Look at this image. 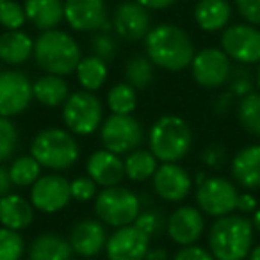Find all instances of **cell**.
Masks as SVG:
<instances>
[{
	"label": "cell",
	"instance_id": "7bdbcfd3",
	"mask_svg": "<svg viewBox=\"0 0 260 260\" xmlns=\"http://www.w3.org/2000/svg\"><path fill=\"white\" fill-rule=\"evenodd\" d=\"M173 260H216V258H214V255L209 249L202 248L198 244H192V246H184V248L178 249L173 255Z\"/></svg>",
	"mask_w": 260,
	"mask_h": 260
},
{
	"label": "cell",
	"instance_id": "277c9868",
	"mask_svg": "<svg viewBox=\"0 0 260 260\" xmlns=\"http://www.w3.org/2000/svg\"><path fill=\"white\" fill-rule=\"evenodd\" d=\"M30 155L50 171H66L80 159V146L75 136L62 126L41 128L30 143Z\"/></svg>",
	"mask_w": 260,
	"mask_h": 260
},
{
	"label": "cell",
	"instance_id": "7c38bea8",
	"mask_svg": "<svg viewBox=\"0 0 260 260\" xmlns=\"http://www.w3.org/2000/svg\"><path fill=\"white\" fill-rule=\"evenodd\" d=\"M30 203L43 214H57L72 202L70 180L61 173H45L30 187Z\"/></svg>",
	"mask_w": 260,
	"mask_h": 260
},
{
	"label": "cell",
	"instance_id": "f35d334b",
	"mask_svg": "<svg viewBox=\"0 0 260 260\" xmlns=\"http://www.w3.org/2000/svg\"><path fill=\"white\" fill-rule=\"evenodd\" d=\"M134 224L143 230L150 239L155 237V235H160L164 230H166V219L162 217L160 210L157 209H146L141 210L138 216V219L134 221Z\"/></svg>",
	"mask_w": 260,
	"mask_h": 260
},
{
	"label": "cell",
	"instance_id": "ac0fdd59",
	"mask_svg": "<svg viewBox=\"0 0 260 260\" xmlns=\"http://www.w3.org/2000/svg\"><path fill=\"white\" fill-rule=\"evenodd\" d=\"M64 22L75 32H98L109 23L105 0H64Z\"/></svg>",
	"mask_w": 260,
	"mask_h": 260
},
{
	"label": "cell",
	"instance_id": "4316f807",
	"mask_svg": "<svg viewBox=\"0 0 260 260\" xmlns=\"http://www.w3.org/2000/svg\"><path fill=\"white\" fill-rule=\"evenodd\" d=\"M34 40L23 30H6L0 34V61L9 66H20L32 57Z\"/></svg>",
	"mask_w": 260,
	"mask_h": 260
},
{
	"label": "cell",
	"instance_id": "ee69618b",
	"mask_svg": "<svg viewBox=\"0 0 260 260\" xmlns=\"http://www.w3.org/2000/svg\"><path fill=\"white\" fill-rule=\"evenodd\" d=\"M256 209H258V202H256V198L251 192H239L237 209H235L239 214H242V216H251Z\"/></svg>",
	"mask_w": 260,
	"mask_h": 260
},
{
	"label": "cell",
	"instance_id": "4dcf8cb0",
	"mask_svg": "<svg viewBox=\"0 0 260 260\" xmlns=\"http://www.w3.org/2000/svg\"><path fill=\"white\" fill-rule=\"evenodd\" d=\"M9 177L15 187H32L36 180L41 177V164L32 155H18L9 164Z\"/></svg>",
	"mask_w": 260,
	"mask_h": 260
},
{
	"label": "cell",
	"instance_id": "f5cc1de1",
	"mask_svg": "<svg viewBox=\"0 0 260 260\" xmlns=\"http://www.w3.org/2000/svg\"><path fill=\"white\" fill-rule=\"evenodd\" d=\"M255 84L260 91V62H258V70H256V73H255Z\"/></svg>",
	"mask_w": 260,
	"mask_h": 260
},
{
	"label": "cell",
	"instance_id": "816d5d0a",
	"mask_svg": "<svg viewBox=\"0 0 260 260\" xmlns=\"http://www.w3.org/2000/svg\"><path fill=\"white\" fill-rule=\"evenodd\" d=\"M248 260H260V244L253 246L251 251H249V255H248Z\"/></svg>",
	"mask_w": 260,
	"mask_h": 260
},
{
	"label": "cell",
	"instance_id": "681fc988",
	"mask_svg": "<svg viewBox=\"0 0 260 260\" xmlns=\"http://www.w3.org/2000/svg\"><path fill=\"white\" fill-rule=\"evenodd\" d=\"M251 224H253V228H255V232L260 234V207L251 214Z\"/></svg>",
	"mask_w": 260,
	"mask_h": 260
},
{
	"label": "cell",
	"instance_id": "6da1fadb",
	"mask_svg": "<svg viewBox=\"0 0 260 260\" xmlns=\"http://www.w3.org/2000/svg\"><path fill=\"white\" fill-rule=\"evenodd\" d=\"M145 54L166 72H182L191 66L196 48L187 30L175 23H159L146 34Z\"/></svg>",
	"mask_w": 260,
	"mask_h": 260
},
{
	"label": "cell",
	"instance_id": "484cf974",
	"mask_svg": "<svg viewBox=\"0 0 260 260\" xmlns=\"http://www.w3.org/2000/svg\"><path fill=\"white\" fill-rule=\"evenodd\" d=\"M70 94L72 93L64 77L45 73L32 82V96L41 107H62Z\"/></svg>",
	"mask_w": 260,
	"mask_h": 260
},
{
	"label": "cell",
	"instance_id": "3957f363",
	"mask_svg": "<svg viewBox=\"0 0 260 260\" xmlns=\"http://www.w3.org/2000/svg\"><path fill=\"white\" fill-rule=\"evenodd\" d=\"M32 57L45 73L68 77L75 72L84 55L79 41L72 34L61 29H52L40 32L34 40Z\"/></svg>",
	"mask_w": 260,
	"mask_h": 260
},
{
	"label": "cell",
	"instance_id": "30bf717a",
	"mask_svg": "<svg viewBox=\"0 0 260 260\" xmlns=\"http://www.w3.org/2000/svg\"><path fill=\"white\" fill-rule=\"evenodd\" d=\"M221 50L237 64L260 62V29L251 23H232L221 32Z\"/></svg>",
	"mask_w": 260,
	"mask_h": 260
},
{
	"label": "cell",
	"instance_id": "11a10c76",
	"mask_svg": "<svg viewBox=\"0 0 260 260\" xmlns=\"http://www.w3.org/2000/svg\"><path fill=\"white\" fill-rule=\"evenodd\" d=\"M4 2H6V0H0V4H4Z\"/></svg>",
	"mask_w": 260,
	"mask_h": 260
},
{
	"label": "cell",
	"instance_id": "7a4b0ae2",
	"mask_svg": "<svg viewBox=\"0 0 260 260\" xmlns=\"http://www.w3.org/2000/svg\"><path fill=\"white\" fill-rule=\"evenodd\" d=\"M255 242V228L251 219L242 214H228L217 217L207 234L209 251L216 260H244Z\"/></svg>",
	"mask_w": 260,
	"mask_h": 260
},
{
	"label": "cell",
	"instance_id": "8fae6325",
	"mask_svg": "<svg viewBox=\"0 0 260 260\" xmlns=\"http://www.w3.org/2000/svg\"><path fill=\"white\" fill-rule=\"evenodd\" d=\"M232 61L221 48L207 47L196 52L191 62L194 82L203 89H217L228 84L232 73Z\"/></svg>",
	"mask_w": 260,
	"mask_h": 260
},
{
	"label": "cell",
	"instance_id": "60d3db41",
	"mask_svg": "<svg viewBox=\"0 0 260 260\" xmlns=\"http://www.w3.org/2000/svg\"><path fill=\"white\" fill-rule=\"evenodd\" d=\"M70 189H72V200H75V202H79V203L91 202V200H94L98 194V185L94 184L87 175L73 178V180L70 182Z\"/></svg>",
	"mask_w": 260,
	"mask_h": 260
},
{
	"label": "cell",
	"instance_id": "d590c367",
	"mask_svg": "<svg viewBox=\"0 0 260 260\" xmlns=\"http://www.w3.org/2000/svg\"><path fill=\"white\" fill-rule=\"evenodd\" d=\"M27 23V15L23 4H18L16 0H6L0 4V25L6 30H22Z\"/></svg>",
	"mask_w": 260,
	"mask_h": 260
},
{
	"label": "cell",
	"instance_id": "8d00e7d4",
	"mask_svg": "<svg viewBox=\"0 0 260 260\" xmlns=\"http://www.w3.org/2000/svg\"><path fill=\"white\" fill-rule=\"evenodd\" d=\"M118 52H119L118 41H116V38L112 36L111 32L98 30V32L93 36V40H91V54L96 55V57L102 59V61H105L107 64L112 61V59H116Z\"/></svg>",
	"mask_w": 260,
	"mask_h": 260
},
{
	"label": "cell",
	"instance_id": "cb8c5ba5",
	"mask_svg": "<svg viewBox=\"0 0 260 260\" xmlns=\"http://www.w3.org/2000/svg\"><path fill=\"white\" fill-rule=\"evenodd\" d=\"M23 9L27 22L41 32L59 29L64 22V0H25Z\"/></svg>",
	"mask_w": 260,
	"mask_h": 260
},
{
	"label": "cell",
	"instance_id": "603a6c76",
	"mask_svg": "<svg viewBox=\"0 0 260 260\" xmlns=\"http://www.w3.org/2000/svg\"><path fill=\"white\" fill-rule=\"evenodd\" d=\"M36 209L25 196L9 192L0 198V224L9 230L22 232L34 223Z\"/></svg>",
	"mask_w": 260,
	"mask_h": 260
},
{
	"label": "cell",
	"instance_id": "f1b7e54d",
	"mask_svg": "<svg viewBox=\"0 0 260 260\" xmlns=\"http://www.w3.org/2000/svg\"><path fill=\"white\" fill-rule=\"evenodd\" d=\"M125 164V177L132 182H146L155 175L159 168V160L150 150L138 148L130 152L123 159Z\"/></svg>",
	"mask_w": 260,
	"mask_h": 260
},
{
	"label": "cell",
	"instance_id": "d4e9b609",
	"mask_svg": "<svg viewBox=\"0 0 260 260\" xmlns=\"http://www.w3.org/2000/svg\"><path fill=\"white\" fill-rule=\"evenodd\" d=\"M29 260H73V249L66 237L54 232L36 235L27 249Z\"/></svg>",
	"mask_w": 260,
	"mask_h": 260
},
{
	"label": "cell",
	"instance_id": "7dc6e473",
	"mask_svg": "<svg viewBox=\"0 0 260 260\" xmlns=\"http://www.w3.org/2000/svg\"><path fill=\"white\" fill-rule=\"evenodd\" d=\"M13 189V182L9 177V168L0 164V198H4L6 194H9Z\"/></svg>",
	"mask_w": 260,
	"mask_h": 260
},
{
	"label": "cell",
	"instance_id": "4fadbf2b",
	"mask_svg": "<svg viewBox=\"0 0 260 260\" xmlns=\"http://www.w3.org/2000/svg\"><path fill=\"white\" fill-rule=\"evenodd\" d=\"M32 82L23 72H0V116L15 118L25 112L32 104Z\"/></svg>",
	"mask_w": 260,
	"mask_h": 260
},
{
	"label": "cell",
	"instance_id": "83f0119b",
	"mask_svg": "<svg viewBox=\"0 0 260 260\" xmlns=\"http://www.w3.org/2000/svg\"><path fill=\"white\" fill-rule=\"evenodd\" d=\"M77 82L80 84L84 91H91L96 93L98 89H102L109 77V64L102 59H98L96 55H84L80 59V62L75 68Z\"/></svg>",
	"mask_w": 260,
	"mask_h": 260
},
{
	"label": "cell",
	"instance_id": "74e56055",
	"mask_svg": "<svg viewBox=\"0 0 260 260\" xmlns=\"http://www.w3.org/2000/svg\"><path fill=\"white\" fill-rule=\"evenodd\" d=\"M226 86H228V91H230L235 98H242V96H246V94L253 93L255 79H253L248 66L239 64L237 68H232L230 79H228Z\"/></svg>",
	"mask_w": 260,
	"mask_h": 260
},
{
	"label": "cell",
	"instance_id": "8992f818",
	"mask_svg": "<svg viewBox=\"0 0 260 260\" xmlns=\"http://www.w3.org/2000/svg\"><path fill=\"white\" fill-rule=\"evenodd\" d=\"M141 212V198L123 185L104 187L94 198V214L105 226L121 228L134 224Z\"/></svg>",
	"mask_w": 260,
	"mask_h": 260
},
{
	"label": "cell",
	"instance_id": "ffe728a7",
	"mask_svg": "<svg viewBox=\"0 0 260 260\" xmlns=\"http://www.w3.org/2000/svg\"><path fill=\"white\" fill-rule=\"evenodd\" d=\"M86 173L98 187H114L125 178V164L121 155L100 148L87 157Z\"/></svg>",
	"mask_w": 260,
	"mask_h": 260
},
{
	"label": "cell",
	"instance_id": "d6986e66",
	"mask_svg": "<svg viewBox=\"0 0 260 260\" xmlns=\"http://www.w3.org/2000/svg\"><path fill=\"white\" fill-rule=\"evenodd\" d=\"M107 237V228L100 219L86 217L73 224L68 241L73 253L79 255L80 258H94L105 249Z\"/></svg>",
	"mask_w": 260,
	"mask_h": 260
},
{
	"label": "cell",
	"instance_id": "f907efd6",
	"mask_svg": "<svg viewBox=\"0 0 260 260\" xmlns=\"http://www.w3.org/2000/svg\"><path fill=\"white\" fill-rule=\"evenodd\" d=\"M207 178H209V177H207L205 171H198V173H196V177L192 178V184H194V187H198V185L203 184V182H205Z\"/></svg>",
	"mask_w": 260,
	"mask_h": 260
},
{
	"label": "cell",
	"instance_id": "bcb514c9",
	"mask_svg": "<svg viewBox=\"0 0 260 260\" xmlns=\"http://www.w3.org/2000/svg\"><path fill=\"white\" fill-rule=\"evenodd\" d=\"M136 2L146 8L148 11H164V9L171 8L177 0H136Z\"/></svg>",
	"mask_w": 260,
	"mask_h": 260
},
{
	"label": "cell",
	"instance_id": "b9f144b4",
	"mask_svg": "<svg viewBox=\"0 0 260 260\" xmlns=\"http://www.w3.org/2000/svg\"><path fill=\"white\" fill-rule=\"evenodd\" d=\"M234 4L246 23L260 27V0H234Z\"/></svg>",
	"mask_w": 260,
	"mask_h": 260
},
{
	"label": "cell",
	"instance_id": "d6a6232c",
	"mask_svg": "<svg viewBox=\"0 0 260 260\" xmlns=\"http://www.w3.org/2000/svg\"><path fill=\"white\" fill-rule=\"evenodd\" d=\"M105 102L112 114H132L138 107V91L128 82H118L107 91Z\"/></svg>",
	"mask_w": 260,
	"mask_h": 260
},
{
	"label": "cell",
	"instance_id": "836d02e7",
	"mask_svg": "<svg viewBox=\"0 0 260 260\" xmlns=\"http://www.w3.org/2000/svg\"><path fill=\"white\" fill-rule=\"evenodd\" d=\"M27 251V242L22 232L0 226V260H22Z\"/></svg>",
	"mask_w": 260,
	"mask_h": 260
},
{
	"label": "cell",
	"instance_id": "5bb4252c",
	"mask_svg": "<svg viewBox=\"0 0 260 260\" xmlns=\"http://www.w3.org/2000/svg\"><path fill=\"white\" fill-rule=\"evenodd\" d=\"M166 234L177 246H192L205 234V214L194 205H180L168 216Z\"/></svg>",
	"mask_w": 260,
	"mask_h": 260
},
{
	"label": "cell",
	"instance_id": "1f68e13d",
	"mask_svg": "<svg viewBox=\"0 0 260 260\" xmlns=\"http://www.w3.org/2000/svg\"><path fill=\"white\" fill-rule=\"evenodd\" d=\"M237 121L248 134L260 138V91L239 98Z\"/></svg>",
	"mask_w": 260,
	"mask_h": 260
},
{
	"label": "cell",
	"instance_id": "9a60e30c",
	"mask_svg": "<svg viewBox=\"0 0 260 260\" xmlns=\"http://www.w3.org/2000/svg\"><path fill=\"white\" fill-rule=\"evenodd\" d=\"M112 30L125 41L145 40L152 29V15L136 0H123L112 13Z\"/></svg>",
	"mask_w": 260,
	"mask_h": 260
},
{
	"label": "cell",
	"instance_id": "ba28073f",
	"mask_svg": "<svg viewBox=\"0 0 260 260\" xmlns=\"http://www.w3.org/2000/svg\"><path fill=\"white\" fill-rule=\"evenodd\" d=\"M145 130L132 114H111L100 126V141L105 150L118 155H128L141 148Z\"/></svg>",
	"mask_w": 260,
	"mask_h": 260
},
{
	"label": "cell",
	"instance_id": "e0dca14e",
	"mask_svg": "<svg viewBox=\"0 0 260 260\" xmlns=\"http://www.w3.org/2000/svg\"><path fill=\"white\" fill-rule=\"evenodd\" d=\"M153 191L168 203H182L194 187L189 171L178 162H162L152 177Z\"/></svg>",
	"mask_w": 260,
	"mask_h": 260
},
{
	"label": "cell",
	"instance_id": "5b68a950",
	"mask_svg": "<svg viewBox=\"0 0 260 260\" xmlns=\"http://www.w3.org/2000/svg\"><path fill=\"white\" fill-rule=\"evenodd\" d=\"M192 141L189 123L177 114L160 116L148 132L150 152L159 162H180L191 152Z\"/></svg>",
	"mask_w": 260,
	"mask_h": 260
},
{
	"label": "cell",
	"instance_id": "f546056e",
	"mask_svg": "<svg viewBox=\"0 0 260 260\" xmlns=\"http://www.w3.org/2000/svg\"><path fill=\"white\" fill-rule=\"evenodd\" d=\"M125 82H128L136 91H145L155 80V64L146 54H136L125 62Z\"/></svg>",
	"mask_w": 260,
	"mask_h": 260
},
{
	"label": "cell",
	"instance_id": "44dd1931",
	"mask_svg": "<svg viewBox=\"0 0 260 260\" xmlns=\"http://www.w3.org/2000/svg\"><path fill=\"white\" fill-rule=\"evenodd\" d=\"M230 171L235 184L248 191L260 189V145L241 148L230 162Z\"/></svg>",
	"mask_w": 260,
	"mask_h": 260
},
{
	"label": "cell",
	"instance_id": "52a82bcc",
	"mask_svg": "<svg viewBox=\"0 0 260 260\" xmlns=\"http://www.w3.org/2000/svg\"><path fill=\"white\" fill-rule=\"evenodd\" d=\"M105 119L104 104L91 91H75L62 105V121L73 136H91Z\"/></svg>",
	"mask_w": 260,
	"mask_h": 260
},
{
	"label": "cell",
	"instance_id": "2e32d148",
	"mask_svg": "<svg viewBox=\"0 0 260 260\" xmlns=\"http://www.w3.org/2000/svg\"><path fill=\"white\" fill-rule=\"evenodd\" d=\"M152 239L136 224L116 228L107 237L105 255L107 260H145L150 251Z\"/></svg>",
	"mask_w": 260,
	"mask_h": 260
},
{
	"label": "cell",
	"instance_id": "f6af8a7d",
	"mask_svg": "<svg viewBox=\"0 0 260 260\" xmlns=\"http://www.w3.org/2000/svg\"><path fill=\"white\" fill-rule=\"evenodd\" d=\"M234 94L230 93V91H226V93H221L219 96L214 100L212 104V111L216 112L217 116H224L230 112L232 105H234Z\"/></svg>",
	"mask_w": 260,
	"mask_h": 260
},
{
	"label": "cell",
	"instance_id": "e575fe53",
	"mask_svg": "<svg viewBox=\"0 0 260 260\" xmlns=\"http://www.w3.org/2000/svg\"><path fill=\"white\" fill-rule=\"evenodd\" d=\"M20 145V134L11 118L0 116V164L13 159Z\"/></svg>",
	"mask_w": 260,
	"mask_h": 260
},
{
	"label": "cell",
	"instance_id": "7402d4cb",
	"mask_svg": "<svg viewBox=\"0 0 260 260\" xmlns=\"http://www.w3.org/2000/svg\"><path fill=\"white\" fill-rule=\"evenodd\" d=\"M194 22L203 32H223L234 16V9L228 0H198L194 4Z\"/></svg>",
	"mask_w": 260,
	"mask_h": 260
},
{
	"label": "cell",
	"instance_id": "ab89813d",
	"mask_svg": "<svg viewBox=\"0 0 260 260\" xmlns=\"http://www.w3.org/2000/svg\"><path fill=\"white\" fill-rule=\"evenodd\" d=\"M200 160L209 170H221L228 162V150L223 143H209L200 152Z\"/></svg>",
	"mask_w": 260,
	"mask_h": 260
},
{
	"label": "cell",
	"instance_id": "c3c4849f",
	"mask_svg": "<svg viewBox=\"0 0 260 260\" xmlns=\"http://www.w3.org/2000/svg\"><path fill=\"white\" fill-rule=\"evenodd\" d=\"M145 260H170V256H168L166 249L153 248V249H150V251L146 253V258Z\"/></svg>",
	"mask_w": 260,
	"mask_h": 260
},
{
	"label": "cell",
	"instance_id": "db71d44e",
	"mask_svg": "<svg viewBox=\"0 0 260 260\" xmlns=\"http://www.w3.org/2000/svg\"><path fill=\"white\" fill-rule=\"evenodd\" d=\"M73 260H93V258H80L79 256V258H73Z\"/></svg>",
	"mask_w": 260,
	"mask_h": 260
},
{
	"label": "cell",
	"instance_id": "9c48e42d",
	"mask_svg": "<svg viewBox=\"0 0 260 260\" xmlns=\"http://www.w3.org/2000/svg\"><path fill=\"white\" fill-rule=\"evenodd\" d=\"M237 185L224 177H209L196 187V207L214 219L234 214L237 209Z\"/></svg>",
	"mask_w": 260,
	"mask_h": 260
}]
</instances>
